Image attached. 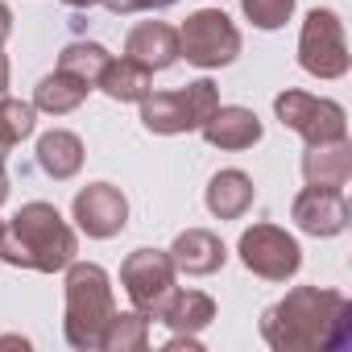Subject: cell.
I'll return each mask as SVG.
<instances>
[{
	"mask_svg": "<svg viewBox=\"0 0 352 352\" xmlns=\"http://www.w3.org/2000/svg\"><path fill=\"white\" fill-rule=\"evenodd\" d=\"M149 344V315L133 311V315H112V323L104 327L100 348L104 352H141Z\"/></svg>",
	"mask_w": 352,
	"mask_h": 352,
	"instance_id": "7402d4cb",
	"label": "cell"
},
{
	"mask_svg": "<svg viewBox=\"0 0 352 352\" xmlns=\"http://www.w3.org/2000/svg\"><path fill=\"white\" fill-rule=\"evenodd\" d=\"M38 162L50 179H71L83 166V141L67 129H50L42 141H38Z\"/></svg>",
	"mask_w": 352,
	"mask_h": 352,
	"instance_id": "ffe728a7",
	"label": "cell"
},
{
	"mask_svg": "<svg viewBox=\"0 0 352 352\" xmlns=\"http://www.w3.org/2000/svg\"><path fill=\"white\" fill-rule=\"evenodd\" d=\"M274 112L307 145H327V141L348 137V116L336 100H319V96H307V91H282L274 100Z\"/></svg>",
	"mask_w": 352,
	"mask_h": 352,
	"instance_id": "52a82bcc",
	"label": "cell"
},
{
	"mask_svg": "<svg viewBox=\"0 0 352 352\" xmlns=\"http://www.w3.org/2000/svg\"><path fill=\"white\" fill-rule=\"evenodd\" d=\"M124 54L149 71H166V67L179 63V30H170L166 21H141L129 34Z\"/></svg>",
	"mask_w": 352,
	"mask_h": 352,
	"instance_id": "4fadbf2b",
	"label": "cell"
},
{
	"mask_svg": "<svg viewBox=\"0 0 352 352\" xmlns=\"http://www.w3.org/2000/svg\"><path fill=\"white\" fill-rule=\"evenodd\" d=\"M174 261H170V253H162V249H137V253H129L124 257V265H120V282H124V294L133 298V307L141 311V315H157V307L170 298V290H174Z\"/></svg>",
	"mask_w": 352,
	"mask_h": 352,
	"instance_id": "9c48e42d",
	"label": "cell"
},
{
	"mask_svg": "<svg viewBox=\"0 0 352 352\" xmlns=\"http://www.w3.org/2000/svg\"><path fill=\"white\" fill-rule=\"evenodd\" d=\"M241 261H245V270H253L265 282H286V278L298 274L302 249H298V241L286 228H278V224H253V228L241 232Z\"/></svg>",
	"mask_w": 352,
	"mask_h": 352,
	"instance_id": "ba28073f",
	"label": "cell"
},
{
	"mask_svg": "<svg viewBox=\"0 0 352 352\" xmlns=\"http://www.w3.org/2000/svg\"><path fill=\"white\" fill-rule=\"evenodd\" d=\"M220 108V87L212 79L187 83L179 91H149L141 100V124L149 133L174 137V133H195L204 129V120Z\"/></svg>",
	"mask_w": 352,
	"mask_h": 352,
	"instance_id": "277c9868",
	"label": "cell"
},
{
	"mask_svg": "<svg viewBox=\"0 0 352 352\" xmlns=\"http://www.w3.org/2000/svg\"><path fill=\"white\" fill-rule=\"evenodd\" d=\"M0 257L17 270L54 274L75 261V232L54 204H25L0 228Z\"/></svg>",
	"mask_w": 352,
	"mask_h": 352,
	"instance_id": "7a4b0ae2",
	"label": "cell"
},
{
	"mask_svg": "<svg viewBox=\"0 0 352 352\" xmlns=\"http://www.w3.org/2000/svg\"><path fill=\"white\" fill-rule=\"evenodd\" d=\"M298 63L315 79H340V75H348V42H344L340 17L331 9L307 13L302 34H298Z\"/></svg>",
	"mask_w": 352,
	"mask_h": 352,
	"instance_id": "8992f818",
	"label": "cell"
},
{
	"mask_svg": "<svg viewBox=\"0 0 352 352\" xmlns=\"http://www.w3.org/2000/svg\"><path fill=\"white\" fill-rule=\"evenodd\" d=\"M96 87L108 100H116V104H141L153 91V71L141 67V63H133L129 54L124 58H108L104 71H100V79H96Z\"/></svg>",
	"mask_w": 352,
	"mask_h": 352,
	"instance_id": "2e32d148",
	"label": "cell"
},
{
	"mask_svg": "<svg viewBox=\"0 0 352 352\" xmlns=\"http://www.w3.org/2000/svg\"><path fill=\"white\" fill-rule=\"evenodd\" d=\"M224 241L216 236V232H208V228H187V232H179L174 236V245H170V261H174V270H183V274H191V278H208V274H216L220 265H224Z\"/></svg>",
	"mask_w": 352,
	"mask_h": 352,
	"instance_id": "7c38bea8",
	"label": "cell"
},
{
	"mask_svg": "<svg viewBox=\"0 0 352 352\" xmlns=\"http://www.w3.org/2000/svg\"><path fill=\"white\" fill-rule=\"evenodd\" d=\"M63 5H71V9H91V5H100V0H63Z\"/></svg>",
	"mask_w": 352,
	"mask_h": 352,
	"instance_id": "83f0119b",
	"label": "cell"
},
{
	"mask_svg": "<svg viewBox=\"0 0 352 352\" xmlns=\"http://www.w3.org/2000/svg\"><path fill=\"white\" fill-rule=\"evenodd\" d=\"M108 58H112V54H108L104 46H96V42H71V46L58 54V71H71V75H79V79H87V83L96 87V79H100V71H104Z\"/></svg>",
	"mask_w": 352,
	"mask_h": 352,
	"instance_id": "603a6c76",
	"label": "cell"
},
{
	"mask_svg": "<svg viewBox=\"0 0 352 352\" xmlns=\"http://www.w3.org/2000/svg\"><path fill=\"white\" fill-rule=\"evenodd\" d=\"M34 104H21V100H0V204L9 199V174H5V153L25 141L34 133Z\"/></svg>",
	"mask_w": 352,
	"mask_h": 352,
	"instance_id": "44dd1931",
	"label": "cell"
},
{
	"mask_svg": "<svg viewBox=\"0 0 352 352\" xmlns=\"http://www.w3.org/2000/svg\"><path fill=\"white\" fill-rule=\"evenodd\" d=\"M87 91H91L87 79H79V75H71V71H54V75H46V79L38 83L34 108L50 112V116H63V112H75V108L87 100Z\"/></svg>",
	"mask_w": 352,
	"mask_h": 352,
	"instance_id": "d6986e66",
	"label": "cell"
},
{
	"mask_svg": "<svg viewBox=\"0 0 352 352\" xmlns=\"http://www.w3.org/2000/svg\"><path fill=\"white\" fill-rule=\"evenodd\" d=\"M290 216H294V224H298L307 236H340V232L348 228L344 191H327V187H307V191H298Z\"/></svg>",
	"mask_w": 352,
	"mask_h": 352,
	"instance_id": "8fae6325",
	"label": "cell"
},
{
	"mask_svg": "<svg viewBox=\"0 0 352 352\" xmlns=\"http://www.w3.org/2000/svg\"><path fill=\"white\" fill-rule=\"evenodd\" d=\"M5 91H9V58L0 54V100H5Z\"/></svg>",
	"mask_w": 352,
	"mask_h": 352,
	"instance_id": "4316f807",
	"label": "cell"
},
{
	"mask_svg": "<svg viewBox=\"0 0 352 352\" xmlns=\"http://www.w3.org/2000/svg\"><path fill=\"white\" fill-rule=\"evenodd\" d=\"M153 319H162V323L174 327V331L195 336V331H204V327L216 319V302H212L204 290H170V298L157 307Z\"/></svg>",
	"mask_w": 352,
	"mask_h": 352,
	"instance_id": "e0dca14e",
	"label": "cell"
},
{
	"mask_svg": "<svg viewBox=\"0 0 352 352\" xmlns=\"http://www.w3.org/2000/svg\"><path fill=\"white\" fill-rule=\"evenodd\" d=\"M13 34V13H9V5L0 0V46H5V38Z\"/></svg>",
	"mask_w": 352,
	"mask_h": 352,
	"instance_id": "484cf974",
	"label": "cell"
},
{
	"mask_svg": "<svg viewBox=\"0 0 352 352\" xmlns=\"http://www.w3.org/2000/svg\"><path fill=\"white\" fill-rule=\"evenodd\" d=\"M302 174L307 187H327V191H344L352 179V149L348 137L344 141H327V145H311L302 157Z\"/></svg>",
	"mask_w": 352,
	"mask_h": 352,
	"instance_id": "9a60e30c",
	"label": "cell"
},
{
	"mask_svg": "<svg viewBox=\"0 0 352 352\" xmlns=\"http://www.w3.org/2000/svg\"><path fill=\"white\" fill-rule=\"evenodd\" d=\"M112 13H145V9H170L174 0H100Z\"/></svg>",
	"mask_w": 352,
	"mask_h": 352,
	"instance_id": "d4e9b609",
	"label": "cell"
},
{
	"mask_svg": "<svg viewBox=\"0 0 352 352\" xmlns=\"http://www.w3.org/2000/svg\"><path fill=\"white\" fill-rule=\"evenodd\" d=\"M116 315V298H112V282L100 265L91 261H71L67 265V344L71 348H100L104 327Z\"/></svg>",
	"mask_w": 352,
	"mask_h": 352,
	"instance_id": "3957f363",
	"label": "cell"
},
{
	"mask_svg": "<svg viewBox=\"0 0 352 352\" xmlns=\"http://www.w3.org/2000/svg\"><path fill=\"white\" fill-rule=\"evenodd\" d=\"M241 54V30L228 21V13L220 9H199L183 21L179 30V58L204 67V71H216V67H228L232 58Z\"/></svg>",
	"mask_w": 352,
	"mask_h": 352,
	"instance_id": "5b68a950",
	"label": "cell"
},
{
	"mask_svg": "<svg viewBox=\"0 0 352 352\" xmlns=\"http://www.w3.org/2000/svg\"><path fill=\"white\" fill-rule=\"evenodd\" d=\"M204 137L216 149H249V145L261 141V120H257V112H249L241 104H228V108L220 104L204 120Z\"/></svg>",
	"mask_w": 352,
	"mask_h": 352,
	"instance_id": "5bb4252c",
	"label": "cell"
},
{
	"mask_svg": "<svg viewBox=\"0 0 352 352\" xmlns=\"http://www.w3.org/2000/svg\"><path fill=\"white\" fill-rule=\"evenodd\" d=\"M253 179L245 170H220L208 183V212L220 220H241L253 208Z\"/></svg>",
	"mask_w": 352,
	"mask_h": 352,
	"instance_id": "ac0fdd59",
	"label": "cell"
},
{
	"mask_svg": "<svg viewBox=\"0 0 352 352\" xmlns=\"http://www.w3.org/2000/svg\"><path fill=\"white\" fill-rule=\"evenodd\" d=\"M75 224L91 241H108L129 224V204L112 183H91L75 195Z\"/></svg>",
	"mask_w": 352,
	"mask_h": 352,
	"instance_id": "30bf717a",
	"label": "cell"
},
{
	"mask_svg": "<svg viewBox=\"0 0 352 352\" xmlns=\"http://www.w3.org/2000/svg\"><path fill=\"white\" fill-rule=\"evenodd\" d=\"M241 9H245V17H249L257 30H278V25L290 21L294 0H241Z\"/></svg>",
	"mask_w": 352,
	"mask_h": 352,
	"instance_id": "cb8c5ba5",
	"label": "cell"
},
{
	"mask_svg": "<svg viewBox=\"0 0 352 352\" xmlns=\"http://www.w3.org/2000/svg\"><path fill=\"white\" fill-rule=\"evenodd\" d=\"M261 336L278 352H340L352 344V302L336 290L298 286L261 315Z\"/></svg>",
	"mask_w": 352,
	"mask_h": 352,
	"instance_id": "6da1fadb",
	"label": "cell"
}]
</instances>
